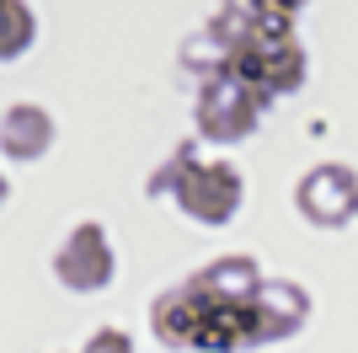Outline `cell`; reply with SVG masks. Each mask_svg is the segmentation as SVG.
I'll list each match as a JSON object with an SVG mask.
<instances>
[{"label": "cell", "instance_id": "9", "mask_svg": "<svg viewBox=\"0 0 358 353\" xmlns=\"http://www.w3.org/2000/svg\"><path fill=\"white\" fill-rule=\"evenodd\" d=\"M80 353H134V342H129V332H118V326H96Z\"/></svg>", "mask_w": 358, "mask_h": 353}, {"label": "cell", "instance_id": "5", "mask_svg": "<svg viewBox=\"0 0 358 353\" xmlns=\"http://www.w3.org/2000/svg\"><path fill=\"white\" fill-rule=\"evenodd\" d=\"M203 300H198L187 284L182 289H166L155 305H150V326H155V342L161 348H193L198 326H203Z\"/></svg>", "mask_w": 358, "mask_h": 353}, {"label": "cell", "instance_id": "8", "mask_svg": "<svg viewBox=\"0 0 358 353\" xmlns=\"http://www.w3.org/2000/svg\"><path fill=\"white\" fill-rule=\"evenodd\" d=\"M38 43V16H32L27 0H0V64L22 59Z\"/></svg>", "mask_w": 358, "mask_h": 353}, {"label": "cell", "instance_id": "1", "mask_svg": "<svg viewBox=\"0 0 358 353\" xmlns=\"http://www.w3.org/2000/svg\"><path fill=\"white\" fill-rule=\"evenodd\" d=\"M150 188L155 193L171 188L177 209L187 214V220H198V225H224L241 209V172L230 161H198L193 145H182L177 161L166 166Z\"/></svg>", "mask_w": 358, "mask_h": 353}, {"label": "cell", "instance_id": "2", "mask_svg": "<svg viewBox=\"0 0 358 353\" xmlns=\"http://www.w3.org/2000/svg\"><path fill=\"white\" fill-rule=\"evenodd\" d=\"M113 273H118V257H113L107 225H96V220L75 225V230L64 235L59 257H54V279H59L64 289H75V294H96V289L113 284Z\"/></svg>", "mask_w": 358, "mask_h": 353}, {"label": "cell", "instance_id": "4", "mask_svg": "<svg viewBox=\"0 0 358 353\" xmlns=\"http://www.w3.org/2000/svg\"><path fill=\"white\" fill-rule=\"evenodd\" d=\"M48 145H54V118H48V107L16 102V107L0 113V150H6L11 161H38V155H48Z\"/></svg>", "mask_w": 358, "mask_h": 353}, {"label": "cell", "instance_id": "10", "mask_svg": "<svg viewBox=\"0 0 358 353\" xmlns=\"http://www.w3.org/2000/svg\"><path fill=\"white\" fill-rule=\"evenodd\" d=\"M299 6H305V0H252V11H262V16H289V22H294Z\"/></svg>", "mask_w": 358, "mask_h": 353}, {"label": "cell", "instance_id": "7", "mask_svg": "<svg viewBox=\"0 0 358 353\" xmlns=\"http://www.w3.org/2000/svg\"><path fill=\"white\" fill-rule=\"evenodd\" d=\"M299 81H305V48H299L294 38L262 43V91L278 97V91H294Z\"/></svg>", "mask_w": 358, "mask_h": 353}, {"label": "cell", "instance_id": "6", "mask_svg": "<svg viewBox=\"0 0 358 353\" xmlns=\"http://www.w3.org/2000/svg\"><path fill=\"white\" fill-rule=\"evenodd\" d=\"M187 289H193L203 305H236V300H257V294H262V279H257V268L246 263V257H224V263L193 273Z\"/></svg>", "mask_w": 358, "mask_h": 353}, {"label": "cell", "instance_id": "11", "mask_svg": "<svg viewBox=\"0 0 358 353\" xmlns=\"http://www.w3.org/2000/svg\"><path fill=\"white\" fill-rule=\"evenodd\" d=\"M6 198H11V182H6V176H0V204H6Z\"/></svg>", "mask_w": 358, "mask_h": 353}, {"label": "cell", "instance_id": "3", "mask_svg": "<svg viewBox=\"0 0 358 353\" xmlns=\"http://www.w3.org/2000/svg\"><path fill=\"white\" fill-rule=\"evenodd\" d=\"M257 113H262V97L246 86H236L230 75H214V86H203L198 97V134H209L220 145L230 139H246L257 129Z\"/></svg>", "mask_w": 358, "mask_h": 353}]
</instances>
